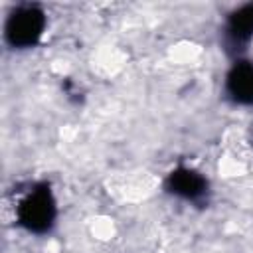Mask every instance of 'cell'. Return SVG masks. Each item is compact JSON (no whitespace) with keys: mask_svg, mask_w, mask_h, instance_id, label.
I'll list each match as a JSON object with an SVG mask.
<instances>
[{"mask_svg":"<svg viewBox=\"0 0 253 253\" xmlns=\"http://www.w3.org/2000/svg\"><path fill=\"white\" fill-rule=\"evenodd\" d=\"M249 140H251V146H253V125H251V130H249Z\"/></svg>","mask_w":253,"mask_h":253,"instance_id":"6","label":"cell"},{"mask_svg":"<svg viewBox=\"0 0 253 253\" xmlns=\"http://www.w3.org/2000/svg\"><path fill=\"white\" fill-rule=\"evenodd\" d=\"M57 217L53 192L47 184H36L16 206L18 223L30 233H47Z\"/></svg>","mask_w":253,"mask_h":253,"instance_id":"1","label":"cell"},{"mask_svg":"<svg viewBox=\"0 0 253 253\" xmlns=\"http://www.w3.org/2000/svg\"><path fill=\"white\" fill-rule=\"evenodd\" d=\"M166 190L184 202L200 204L208 198L210 184H208L206 176H202L198 170L188 168V166H178L176 170H172L168 174Z\"/></svg>","mask_w":253,"mask_h":253,"instance_id":"4","label":"cell"},{"mask_svg":"<svg viewBox=\"0 0 253 253\" xmlns=\"http://www.w3.org/2000/svg\"><path fill=\"white\" fill-rule=\"evenodd\" d=\"M45 26H47V18L40 6L20 4L6 18L4 40L14 49H30L42 40Z\"/></svg>","mask_w":253,"mask_h":253,"instance_id":"2","label":"cell"},{"mask_svg":"<svg viewBox=\"0 0 253 253\" xmlns=\"http://www.w3.org/2000/svg\"><path fill=\"white\" fill-rule=\"evenodd\" d=\"M223 89L231 103L253 107V61L235 59L225 75Z\"/></svg>","mask_w":253,"mask_h":253,"instance_id":"5","label":"cell"},{"mask_svg":"<svg viewBox=\"0 0 253 253\" xmlns=\"http://www.w3.org/2000/svg\"><path fill=\"white\" fill-rule=\"evenodd\" d=\"M253 40V2L243 4L227 14L223 24V47L239 55Z\"/></svg>","mask_w":253,"mask_h":253,"instance_id":"3","label":"cell"}]
</instances>
